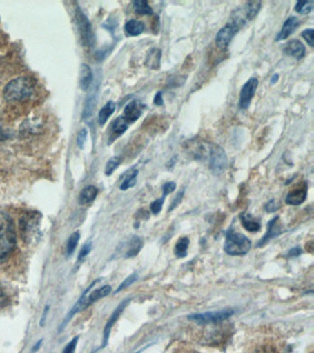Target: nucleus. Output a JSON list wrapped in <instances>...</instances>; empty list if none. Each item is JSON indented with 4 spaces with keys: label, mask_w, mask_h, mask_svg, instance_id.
<instances>
[{
    "label": "nucleus",
    "mask_w": 314,
    "mask_h": 353,
    "mask_svg": "<svg viewBox=\"0 0 314 353\" xmlns=\"http://www.w3.org/2000/svg\"><path fill=\"white\" fill-rule=\"evenodd\" d=\"M14 222L9 214L0 212V261L9 256L16 247Z\"/></svg>",
    "instance_id": "f257e3e1"
},
{
    "label": "nucleus",
    "mask_w": 314,
    "mask_h": 353,
    "mask_svg": "<svg viewBox=\"0 0 314 353\" xmlns=\"http://www.w3.org/2000/svg\"><path fill=\"white\" fill-rule=\"evenodd\" d=\"M37 87V80L31 77L13 79L4 88L3 96L7 101H20L30 98Z\"/></svg>",
    "instance_id": "f03ea898"
},
{
    "label": "nucleus",
    "mask_w": 314,
    "mask_h": 353,
    "mask_svg": "<svg viewBox=\"0 0 314 353\" xmlns=\"http://www.w3.org/2000/svg\"><path fill=\"white\" fill-rule=\"evenodd\" d=\"M42 214L38 212H28L21 215L19 220V228L21 239L27 244H31L40 236Z\"/></svg>",
    "instance_id": "7ed1b4c3"
},
{
    "label": "nucleus",
    "mask_w": 314,
    "mask_h": 353,
    "mask_svg": "<svg viewBox=\"0 0 314 353\" xmlns=\"http://www.w3.org/2000/svg\"><path fill=\"white\" fill-rule=\"evenodd\" d=\"M252 242L244 234L228 233L226 239L224 250L230 256H244L249 252Z\"/></svg>",
    "instance_id": "20e7f679"
},
{
    "label": "nucleus",
    "mask_w": 314,
    "mask_h": 353,
    "mask_svg": "<svg viewBox=\"0 0 314 353\" xmlns=\"http://www.w3.org/2000/svg\"><path fill=\"white\" fill-rule=\"evenodd\" d=\"M262 3L260 1H250L246 4L237 8L231 17L230 23L236 25L237 27L241 28L246 24L247 22L253 21L257 16L260 11Z\"/></svg>",
    "instance_id": "39448f33"
},
{
    "label": "nucleus",
    "mask_w": 314,
    "mask_h": 353,
    "mask_svg": "<svg viewBox=\"0 0 314 353\" xmlns=\"http://www.w3.org/2000/svg\"><path fill=\"white\" fill-rule=\"evenodd\" d=\"M234 314V311L231 309H224V310L217 312H208V313L195 314L188 316L191 321L197 323L198 325L215 324L224 321Z\"/></svg>",
    "instance_id": "423d86ee"
},
{
    "label": "nucleus",
    "mask_w": 314,
    "mask_h": 353,
    "mask_svg": "<svg viewBox=\"0 0 314 353\" xmlns=\"http://www.w3.org/2000/svg\"><path fill=\"white\" fill-rule=\"evenodd\" d=\"M209 167L214 175L219 176L227 168V156L220 146H211L209 152Z\"/></svg>",
    "instance_id": "0eeeda50"
},
{
    "label": "nucleus",
    "mask_w": 314,
    "mask_h": 353,
    "mask_svg": "<svg viewBox=\"0 0 314 353\" xmlns=\"http://www.w3.org/2000/svg\"><path fill=\"white\" fill-rule=\"evenodd\" d=\"M76 17L82 43L85 46L92 47L95 43V35H93L92 24L90 23L86 15L79 8L77 10Z\"/></svg>",
    "instance_id": "6e6552de"
},
{
    "label": "nucleus",
    "mask_w": 314,
    "mask_h": 353,
    "mask_svg": "<svg viewBox=\"0 0 314 353\" xmlns=\"http://www.w3.org/2000/svg\"><path fill=\"white\" fill-rule=\"evenodd\" d=\"M258 79L252 77L245 83L239 93V109L246 110L250 106L251 101L255 96L256 90L258 88Z\"/></svg>",
    "instance_id": "1a4fd4ad"
},
{
    "label": "nucleus",
    "mask_w": 314,
    "mask_h": 353,
    "mask_svg": "<svg viewBox=\"0 0 314 353\" xmlns=\"http://www.w3.org/2000/svg\"><path fill=\"white\" fill-rule=\"evenodd\" d=\"M239 28L230 22H228L226 26L223 27L222 30L217 32L216 37V43L219 48L225 49L227 48L228 44H230L231 40L234 37V35L238 32Z\"/></svg>",
    "instance_id": "9d476101"
},
{
    "label": "nucleus",
    "mask_w": 314,
    "mask_h": 353,
    "mask_svg": "<svg viewBox=\"0 0 314 353\" xmlns=\"http://www.w3.org/2000/svg\"><path fill=\"white\" fill-rule=\"evenodd\" d=\"M129 302H130V299L124 300L123 302L117 306V309H115L114 313L112 314V316L110 317L108 322H107L106 327H104V339L103 344H101V347H106L107 343H108L110 333H111L112 328L114 327L115 322H117L118 319H119L121 314L123 313V311L125 310V308L126 306H128Z\"/></svg>",
    "instance_id": "9b49d317"
},
{
    "label": "nucleus",
    "mask_w": 314,
    "mask_h": 353,
    "mask_svg": "<svg viewBox=\"0 0 314 353\" xmlns=\"http://www.w3.org/2000/svg\"><path fill=\"white\" fill-rule=\"evenodd\" d=\"M98 281L99 280L93 281V283L90 284V285L88 287L86 290H85V292L81 294V296L79 298L78 302H77L76 305L73 306V308L71 309L70 313H68L67 317H66L64 321H63L61 327H59V332H61V331L64 330L66 325H68V323L70 322L71 319H72V317L75 316L76 314H78L79 312L84 310V303L85 297L87 296L88 292L90 291V289H92V287L98 283Z\"/></svg>",
    "instance_id": "f8f14e48"
},
{
    "label": "nucleus",
    "mask_w": 314,
    "mask_h": 353,
    "mask_svg": "<svg viewBox=\"0 0 314 353\" xmlns=\"http://www.w3.org/2000/svg\"><path fill=\"white\" fill-rule=\"evenodd\" d=\"M299 25L300 21L297 19V17H289V18L285 21V23L283 24V27L282 29H281L280 32L277 35L275 41H283L285 40V39L288 38L289 36L296 30L297 28L299 27Z\"/></svg>",
    "instance_id": "ddd939ff"
},
{
    "label": "nucleus",
    "mask_w": 314,
    "mask_h": 353,
    "mask_svg": "<svg viewBox=\"0 0 314 353\" xmlns=\"http://www.w3.org/2000/svg\"><path fill=\"white\" fill-rule=\"evenodd\" d=\"M284 52L289 57H293L300 60L304 57L305 46H303L302 41L294 39V40L289 41L286 43L285 47H284Z\"/></svg>",
    "instance_id": "4468645a"
},
{
    "label": "nucleus",
    "mask_w": 314,
    "mask_h": 353,
    "mask_svg": "<svg viewBox=\"0 0 314 353\" xmlns=\"http://www.w3.org/2000/svg\"><path fill=\"white\" fill-rule=\"evenodd\" d=\"M142 114L141 104L137 101L129 102L124 110V117L129 123H134L139 120Z\"/></svg>",
    "instance_id": "2eb2a0df"
},
{
    "label": "nucleus",
    "mask_w": 314,
    "mask_h": 353,
    "mask_svg": "<svg viewBox=\"0 0 314 353\" xmlns=\"http://www.w3.org/2000/svg\"><path fill=\"white\" fill-rule=\"evenodd\" d=\"M112 287L110 285H104L101 287V288L95 290L92 292H90L89 297H85L84 308L85 309L89 307L90 305H92V303L97 302L98 300L101 299V298L106 297L107 295L111 294Z\"/></svg>",
    "instance_id": "dca6fc26"
},
{
    "label": "nucleus",
    "mask_w": 314,
    "mask_h": 353,
    "mask_svg": "<svg viewBox=\"0 0 314 353\" xmlns=\"http://www.w3.org/2000/svg\"><path fill=\"white\" fill-rule=\"evenodd\" d=\"M306 197H307V190L306 188H300V189L291 190L286 195V203L289 205H300L304 203Z\"/></svg>",
    "instance_id": "f3484780"
},
{
    "label": "nucleus",
    "mask_w": 314,
    "mask_h": 353,
    "mask_svg": "<svg viewBox=\"0 0 314 353\" xmlns=\"http://www.w3.org/2000/svg\"><path fill=\"white\" fill-rule=\"evenodd\" d=\"M161 51L158 48L151 49L146 57L145 65L150 69H159L161 66Z\"/></svg>",
    "instance_id": "a211bd4d"
},
{
    "label": "nucleus",
    "mask_w": 314,
    "mask_h": 353,
    "mask_svg": "<svg viewBox=\"0 0 314 353\" xmlns=\"http://www.w3.org/2000/svg\"><path fill=\"white\" fill-rule=\"evenodd\" d=\"M98 194L97 188L95 186H87L81 190L79 194V201L81 205L89 204L95 200L96 196Z\"/></svg>",
    "instance_id": "6ab92c4d"
},
{
    "label": "nucleus",
    "mask_w": 314,
    "mask_h": 353,
    "mask_svg": "<svg viewBox=\"0 0 314 353\" xmlns=\"http://www.w3.org/2000/svg\"><path fill=\"white\" fill-rule=\"evenodd\" d=\"M278 217H275L274 219L270 221L268 223V229H267V233L266 236H264V239H262L261 241L259 242V247L266 244V242H268L270 239H272L273 237L278 236L281 233L279 230V225H277Z\"/></svg>",
    "instance_id": "aec40b11"
},
{
    "label": "nucleus",
    "mask_w": 314,
    "mask_h": 353,
    "mask_svg": "<svg viewBox=\"0 0 314 353\" xmlns=\"http://www.w3.org/2000/svg\"><path fill=\"white\" fill-rule=\"evenodd\" d=\"M241 220L242 225L249 232H257L260 230L261 223L257 219H255L253 215L250 214H242Z\"/></svg>",
    "instance_id": "412c9836"
},
{
    "label": "nucleus",
    "mask_w": 314,
    "mask_h": 353,
    "mask_svg": "<svg viewBox=\"0 0 314 353\" xmlns=\"http://www.w3.org/2000/svg\"><path fill=\"white\" fill-rule=\"evenodd\" d=\"M115 108H117V105H115L114 101H108L100 110L99 112V123H100L101 125L103 126L104 124L107 123L108 119L111 117L112 113L115 112Z\"/></svg>",
    "instance_id": "4be33fe9"
},
{
    "label": "nucleus",
    "mask_w": 314,
    "mask_h": 353,
    "mask_svg": "<svg viewBox=\"0 0 314 353\" xmlns=\"http://www.w3.org/2000/svg\"><path fill=\"white\" fill-rule=\"evenodd\" d=\"M93 80L92 69L88 65H81V87L84 91L88 90Z\"/></svg>",
    "instance_id": "5701e85b"
},
{
    "label": "nucleus",
    "mask_w": 314,
    "mask_h": 353,
    "mask_svg": "<svg viewBox=\"0 0 314 353\" xmlns=\"http://www.w3.org/2000/svg\"><path fill=\"white\" fill-rule=\"evenodd\" d=\"M145 26L141 21L131 19L126 22L125 30L126 33L130 36H137L141 34L144 32Z\"/></svg>",
    "instance_id": "b1692460"
},
{
    "label": "nucleus",
    "mask_w": 314,
    "mask_h": 353,
    "mask_svg": "<svg viewBox=\"0 0 314 353\" xmlns=\"http://www.w3.org/2000/svg\"><path fill=\"white\" fill-rule=\"evenodd\" d=\"M142 247L143 242L139 236L132 237L130 242H129L128 250H126V258H132V256H137L139 251L141 250Z\"/></svg>",
    "instance_id": "393cba45"
},
{
    "label": "nucleus",
    "mask_w": 314,
    "mask_h": 353,
    "mask_svg": "<svg viewBox=\"0 0 314 353\" xmlns=\"http://www.w3.org/2000/svg\"><path fill=\"white\" fill-rule=\"evenodd\" d=\"M128 128V121L126 120L124 116H120L115 119L114 123L112 124V134L119 137L123 134Z\"/></svg>",
    "instance_id": "a878e982"
},
{
    "label": "nucleus",
    "mask_w": 314,
    "mask_h": 353,
    "mask_svg": "<svg viewBox=\"0 0 314 353\" xmlns=\"http://www.w3.org/2000/svg\"><path fill=\"white\" fill-rule=\"evenodd\" d=\"M137 175H139V170H132L129 171V172L126 173L125 181H124L122 184H121L120 189L122 190H126L134 187L137 183Z\"/></svg>",
    "instance_id": "bb28decb"
},
{
    "label": "nucleus",
    "mask_w": 314,
    "mask_h": 353,
    "mask_svg": "<svg viewBox=\"0 0 314 353\" xmlns=\"http://www.w3.org/2000/svg\"><path fill=\"white\" fill-rule=\"evenodd\" d=\"M135 12L139 15H153V10L145 0H137L133 2Z\"/></svg>",
    "instance_id": "cd10ccee"
},
{
    "label": "nucleus",
    "mask_w": 314,
    "mask_h": 353,
    "mask_svg": "<svg viewBox=\"0 0 314 353\" xmlns=\"http://www.w3.org/2000/svg\"><path fill=\"white\" fill-rule=\"evenodd\" d=\"M189 243V239L187 237H181L176 243L175 252L178 258H184L187 255V248H188Z\"/></svg>",
    "instance_id": "c85d7f7f"
},
{
    "label": "nucleus",
    "mask_w": 314,
    "mask_h": 353,
    "mask_svg": "<svg viewBox=\"0 0 314 353\" xmlns=\"http://www.w3.org/2000/svg\"><path fill=\"white\" fill-rule=\"evenodd\" d=\"M79 239H81V234H79V232H75L70 236V239L68 240L67 244V255L71 256L75 251L77 247H78Z\"/></svg>",
    "instance_id": "c756f323"
},
{
    "label": "nucleus",
    "mask_w": 314,
    "mask_h": 353,
    "mask_svg": "<svg viewBox=\"0 0 314 353\" xmlns=\"http://www.w3.org/2000/svg\"><path fill=\"white\" fill-rule=\"evenodd\" d=\"M313 1H297L296 6H295V10L297 13L302 14V15H307L313 10Z\"/></svg>",
    "instance_id": "7c9ffc66"
},
{
    "label": "nucleus",
    "mask_w": 314,
    "mask_h": 353,
    "mask_svg": "<svg viewBox=\"0 0 314 353\" xmlns=\"http://www.w3.org/2000/svg\"><path fill=\"white\" fill-rule=\"evenodd\" d=\"M121 164V157H112L111 159L109 160L108 163H107L106 168V174L107 176H111L112 173L115 172V170H117L119 165Z\"/></svg>",
    "instance_id": "2f4dec72"
},
{
    "label": "nucleus",
    "mask_w": 314,
    "mask_h": 353,
    "mask_svg": "<svg viewBox=\"0 0 314 353\" xmlns=\"http://www.w3.org/2000/svg\"><path fill=\"white\" fill-rule=\"evenodd\" d=\"M137 278H139V276H137L136 273H133V274L129 276V277L126 278V280L120 284V286L118 287L117 291H115V294H117V292H119L122 291V290L128 288V287L132 285L135 281H137Z\"/></svg>",
    "instance_id": "473e14b6"
},
{
    "label": "nucleus",
    "mask_w": 314,
    "mask_h": 353,
    "mask_svg": "<svg viewBox=\"0 0 314 353\" xmlns=\"http://www.w3.org/2000/svg\"><path fill=\"white\" fill-rule=\"evenodd\" d=\"M164 197L161 199H158V200L154 201L153 203L150 204V210L154 214H158L161 212L162 210V206H164Z\"/></svg>",
    "instance_id": "72a5a7b5"
},
{
    "label": "nucleus",
    "mask_w": 314,
    "mask_h": 353,
    "mask_svg": "<svg viewBox=\"0 0 314 353\" xmlns=\"http://www.w3.org/2000/svg\"><path fill=\"white\" fill-rule=\"evenodd\" d=\"M302 37L307 41L308 46L313 47L314 46V32L313 29H307L303 30L302 33Z\"/></svg>",
    "instance_id": "f704fd0d"
},
{
    "label": "nucleus",
    "mask_w": 314,
    "mask_h": 353,
    "mask_svg": "<svg viewBox=\"0 0 314 353\" xmlns=\"http://www.w3.org/2000/svg\"><path fill=\"white\" fill-rule=\"evenodd\" d=\"M79 336H77L75 338L71 339L70 343L65 347L63 353H75L77 345H78Z\"/></svg>",
    "instance_id": "c9c22d12"
},
{
    "label": "nucleus",
    "mask_w": 314,
    "mask_h": 353,
    "mask_svg": "<svg viewBox=\"0 0 314 353\" xmlns=\"http://www.w3.org/2000/svg\"><path fill=\"white\" fill-rule=\"evenodd\" d=\"M92 242H88L84 245V248H81V252L79 254V261H84V259L86 258L88 255H89L90 250H92Z\"/></svg>",
    "instance_id": "e433bc0d"
},
{
    "label": "nucleus",
    "mask_w": 314,
    "mask_h": 353,
    "mask_svg": "<svg viewBox=\"0 0 314 353\" xmlns=\"http://www.w3.org/2000/svg\"><path fill=\"white\" fill-rule=\"evenodd\" d=\"M176 189V183L175 182L170 181L167 182V183H165L164 185V187H162V190H164V197L165 196L170 194V193L175 192Z\"/></svg>",
    "instance_id": "4c0bfd02"
},
{
    "label": "nucleus",
    "mask_w": 314,
    "mask_h": 353,
    "mask_svg": "<svg viewBox=\"0 0 314 353\" xmlns=\"http://www.w3.org/2000/svg\"><path fill=\"white\" fill-rule=\"evenodd\" d=\"M87 134L88 132L86 129L81 130V131L79 132L78 138H77V143H78L79 148H84V143L86 142Z\"/></svg>",
    "instance_id": "58836bf2"
},
{
    "label": "nucleus",
    "mask_w": 314,
    "mask_h": 353,
    "mask_svg": "<svg viewBox=\"0 0 314 353\" xmlns=\"http://www.w3.org/2000/svg\"><path fill=\"white\" fill-rule=\"evenodd\" d=\"M279 203L275 200H271L266 203V211L267 212H277L279 209Z\"/></svg>",
    "instance_id": "ea45409f"
},
{
    "label": "nucleus",
    "mask_w": 314,
    "mask_h": 353,
    "mask_svg": "<svg viewBox=\"0 0 314 353\" xmlns=\"http://www.w3.org/2000/svg\"><path fill=\"white\" fill-rule=\"evenodd\" d=\"M184 194V190H181L180 192L178 193L177 196L175 199V201H173V203L170 204V211H173V209L176 208L181 203V200H183Z\"/></svg>",
    "instance_id": "a19ab883"
},
{
    "label": "nucleus",
    "mask_w": 314,
    "mask_h": 353,
    "mask_svg": "<svg viewBox=\"0 0 314 353\" xmlns=\"http://www.w3.org/2000/svg\"><path fill=\"white\" fill-rule=\"evenodd\" d=\"M8 302H9V299H8V296L6 294H5L3 289H2L1 284H0V309L6 306Z\"/></svg>",
    "instance_id": "79ce46f5"
},
{
    "label": "nucleus",
    "mask_w": 314,
    "mask_h": 353,
    "mask_svg": "<svg viewBox=\"0 0 314 353\" xmlns=\"http://www.w3.org/2000/svg\"><path fill=\"white\" fill-rule=\"evenodd\" d=\"M164 98H162V92H158L156 94L155 98H154V104L156 106H162L164 105Z\"/></svg>",
    "instance_id": "37998d69"
},
{
    "label": "nucleus",
    "mask_w": 314,
    "mask_h": 353,
    "mask_svg": "<svg viewBox=\"0 0 314 353\" xmlns=\"http://www.w3.org/2000/svg\"><path fill=\"white\" fill-rule=\"evenodd\" d=\"M50 310V305H46L45 307V310H43L42 319H41L40 325L41 327H43L46 324V317H48V312Z\"/></svg>",
    "instance_id": "c03bdc74"
},
{
    "label": "nucleus",
    "mask_w": 314,
    "mask_h": 353,
    "mask_svg": "<svg viewBox=\"0 0 314 353\" xmlns=\"http://www.w3.org/2000/svg\"><path fill=\"white\" fill-rule=\"evenodd\" d=\"M302 250H300V248H292V250H291V251H289L288 255L291 256H300V254H302Z\"/></svg>",
    "instance_id": "a18cd8bd"
},
{
    "label": "nucleus",
    "mask_w": 314,
    "mask_h": 353,
    "mask_svg": "<svg viewBox=\"0 0 314 353\" xmlns=\"http://www.w3.org/2000/svg\"><path fill=\"white\" fill-rule=\"evenodd\" d=\"M43 343V339H40L39 341L37 342V344L35 345L34 347H32V352H37L38 350L40 349L41 345Z\"/></svg>",
    "instance_id": "49530a36"
},
{
    "label": "nucleus",
    "mask_w": 314,
    "mask_h": 353,
    "mask_svg": "<svg viewBox=\"0 0 314 353\" xmlns=\"http://www.w3.org/2000/svg\"><path fill=\"white\" fill-rule=\"evenodd\" d=\"M278 74H275L274 76L272 77V79H271V83L272 84H275V83H277V80H278Z\"/></svg>",
    "instance_id": "de8ad7c7"
}]
</instances>
